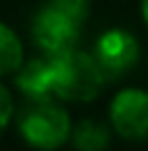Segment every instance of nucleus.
Instances as JSON below:
<instances>
[{"instance_id": "nucleus-1", "label": "nucleus", "mask_w": 148, "mask_h": 151, "mask_svg": "<svg viewBox=\"0 0 148 151\" xmlns=\"http://www.w3.org/2000/svg\"><path fill=\"white\" fill-rule=\"evenodd\" d=\"M89 17V0H47L32 17V40L45 55L77 47L82 25Z\"/></svg>"}, {"instance_id": "nucleus-2", "label": "nucleus", "mask_w": 148, "mask_h": 151, "mask_svg": "<svg viewBox=\"0 0 148 151\" xmlns=\"http://www.w3.org/2000/svg\"><path fill=\"white\" fill-rule=\"evenodd\" d=\"M49 57L54 62V97L57 99L91 102L109 82L91 52L72 47Z\"/></svg>"}, {"instance_id": "nucleus-10", "label": "nucleus", "mask_w": 148, "mask_h": 151, "mask_svg": "<svg viewBox=\"0 0 148 151\" xmlns=\"http://www.w3.org/2000/svg\"><path fill=\"white\" fill-rule=\"evenodd\" d=\"M141 15H143V22L148 25V0H141Z\"/></svg>"}, {"instance_id": "nucleus-6", "label": "nucleus", "mask_w": 148, "mask_h": 151, "mask_svg": "<svg viewBox=\"0 0 148 151\" xmlns=\"http://www.w3.org/2000/svg\"><path fill=\"white\" fill-rule=\"evenodd\" d=\"M15 84L27 99H54V62L49 55L20 65Z\"/></svg>"}, {"instance_id": "nucleus-4", "label": "nucleus", "mask_w": 148, "mask_h": 151, "mask_svg": "<svg viewBox=\"0 0 148 151\" xmlns=\"http://www.w3.org/2000/svg\"><path fill=\"white\" fill-rule=\"evenodd\" d=\"M91 55L96 57L101 72L111 82V79H119L123 74H128L138 65L141 45H138L133 32H128L123 27H114V30L101 32V37L96 40Z\"/></svg>"}, {"instance_id": "nucleus-5", "label": "nucleus", "mask_w": 148, "mask_h": 151, "mask_svg": "<svg viewBox=\"0 0 148 151\" xmlns=\"http://www.w3.org/2000/svg\"><path fill=\"white\" fill-rule=\"evenodd\" d=\"M111 129L128 141H141L148 136V92L128 87L111 99L109 106Z\"/></svg>"}, {"instance_id": "nucleus-3", "label": "nucleus", "mask_w": 148, "mask_h": 151, "mask_svg": "<svg viewBox=\"0 0 148 151\" xmlns=\"http://www.w3.org/2000/svg\"><path fill=\"white\" fill-rule=\"evenodd\" d=\"M17 131L37 151H54L72 139V119L54 99H30L17 116Z\"/></svg>"}, {"instance_id": "nucleus-8", "label": "nucleus", "mask_w": 148, "mask_h": 151, "mask_svg": "<svg viewBox=\"0 0 148 151\" xmlns=\"http://www.w3.org/2000/svg\"><path fill=\"white\" fill-rule=\"evenodd\" d=\"M22 65V42L5 22H0V77L17 72Z\"/></svg>"}, {"instance_id": "nucleus-9", "label": "nucleus", "mask_w": 148, "mask_h": 151, "mask_svg": "<svg viewBox=\"0 0 148 151\" xmlns=\"http://www.w3.org/2000/svg\"><path fill=\"white\" fill-rule=\"evenodd\" d=\"M12 114H15V102H12V94L0 84V134L8 129V124L12 122Z\"/></svg>"}, {"instance_id": "nucleus-7", "label": "nucleus", "mask_w": 148, "mask_h": 151, "mask_svg": "<svg viewBox=\"0 0 148 151\" xmlns=\"http://www.w3.org/2000/svg\"><path fill=\"white\" fill-rule=\"evenodd\" d=\"M111 129L109 124L96 119H82L77 127H72V144L77 151H106L111 144Z\"/></svg>"}]
</instances>
